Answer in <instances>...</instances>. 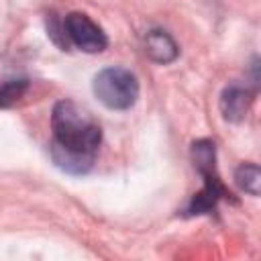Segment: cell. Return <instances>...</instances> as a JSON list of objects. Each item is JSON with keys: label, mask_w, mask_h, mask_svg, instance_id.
<instances>
[{"label": "cell", "mask_w": 261, "mask_h": 261, "mask_svg": "<svg viewBox=\"0 0 261 261\" xmlns=\"http://www.w3.org/2000/svg\"><path fill=\"white\" fill-rule=\"evenodd\" d=\"M51 157L55 165L67 173L84 175L92 169L102 141V128L71 100H59L51 112Z\"/></svg>", "instance_id": "1"}, {"label": "cell", "mask_w": 261, "mask_h": 261, "mask_svg": "<svg viewBox=\"0 0 261 261\" xmlns=\"http://www.w3.org/2000/svg\"><path fill=\"white\" fill-rule=\"evenodd\" d=\"M94 96L110 110H128L139 98L137 75L124 67H106L94 75Z\"/></svg>", "instance_id": "2"}, {"label": "cell", "mask_w": 261, "mask_h": 261, "mask_svg": "<svg viewBox=\"0 0 261 261\" xmlns=\"http://www.w3.org/2000/svg\"><path fill=\"white\" fill-rule=\"evenodd\" d=\"M65 37L84 53H100L108 45L106 33L84 12H69L63 20Z\"/></svg>", "instance_id": "3"}, {"label": "cell", "mask_w": 261, "mask_h": 261, "mask_svg": "<svg viewBox=\"0 0 261 261\" xmlns=\"http://www.w3.org/2000/svg\"><path fill=\"white\" fill-rule=\"evenodd\" d=\"M255 100V90L243 84H230L220 94V112L228 122H243L251 104Z\"/></svg>", "instance_id": "4"}, {"label": "cell", "mask_w": 261, "mask_h": 261, "mask_svg": "<svg viewBox=\"0 0 261 261\" xmlns=\"http://www.w3.org/2000/svg\"><path fill=\"white\" fill-rule=\"evenodd\" d=\"M230 198V192L224 188V184L220 181L218 173H212V175H204V188L194 194V198L190 200L188 208H186V214L188 216H196V214H208L216 208V204L220 200H228Z\"/></svg>", "instance_id": "5"}, {"label": "cell", "mask_w": 261, "mask_h": 261, "mask_svg": "<svg viewBox=\"0 0 261 261\" xmlns=\"http://www.w3.org/2000/svg\"><path fill=\"white\" fill-rule=\"evenodd\" d=\"M145 53L157 63H171L179 55V47L173 37L163 29H153L145 37Z\"/></svg>", "instance_id": "6"}, {"label": "cell", "mask_w": 261, "mask_h": 261, "mask_svg": "<svg viewBox=\"0 0 261 261\" xmlns=\"http://www.w3.org/2000/svg\"><path fill=\"white\" fill-rule=\"evenodd\" d=\"M190 155H192L194 167L200 171L202 177L216 173V149H214L212 141H208V139L194 141L192 149H190Z\"/></svg>", "instance_id": "7"}, {"label": "cell", "mask_w": 261, "mask_h": 261, "mask_svg": "<svg viewBox=\"0 0 261 261\" xmlns=\"http://www.w3.org/2000/svg\"><path fill=\"white\" fill-rule=\"evenodd\" d=\"M234 184L249 196H259L261 186V171L255 163H241L234 171Z\"/></svg>", "instance_id": "8"}, {"label": "cell", "mask_w": 261, "mask_h": 261, "mask_svg": "<svg viewBox=\"0 0 261 261\" xmlns=\"http://www.w3.org/2000/svg\"><path fill=\"white\" fill-rule=\"evenodd\" d=\"M27 88H29L27 80H6V82H0V108H8L16 100H20L22 94L27 92Z\"/></svg>", "instance_id": "9"}]
</instances>
